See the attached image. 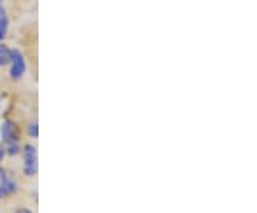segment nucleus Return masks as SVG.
<instances>
[{
    "mask_svg": "<svg viewBox=\"0 0 257 213\" xmlns=\"http://www.w3.org/2000/svg\"><path fill=\"white\" fill-rule=\"evenodd\" d=\"M4 153H6V149L0 145V162L3 160V158H4Z\"/></svg>",
    "mask_w": 257,
    "mask_h": 213,
    "instance_id": "9",
    "label": "nucleus"
},
{
    "mask_svg": "<svg viewBox=\"0 0 257 213\" xmlns=\"http://www.w3.org/2000/svg\"><path fill=\"white\" fill-rule=\"evenodd\" d=\"M0 103H1V96H0Z\"/></svg>",
    "mask_w": 257,
    "mask_h": 213,
    "instance_id": "12",
    "label": "nucleus"
},
{
    "mask_svg": "<svg viewBox=\"0 0 257 213\" xmlns=\"http://www.w3.org/2000/svg\"><path fill=\"white\" fill-rule=\"evenodd\" d=\"M37 126H39L37 122H32L30 126H29V135H30L32 138H37V135H39V128H37Z\"/></svg>",
    "mask_w": 257,
    "mask_h": 213,
    "instance_id": "7",
    "label": "nucleus"
},
{
    "mask_svg": "<svg viewBox=\"0 0 257 213\" xmlns=\"http://www.w3.org/2000/svg\"><path fill=\"white\" fill-rule=\"evenodd\" d=\"M11 50L6 44H0V66H6L10 62Z\"/></svg>",
    "mask_w": 257,
    "mask_h": 213,
    "instance_id": "6",
    "label": "nucleus"
},
{
    "mask_svg": "<svg viewBox=\"0 0 257 213\" xmlns=\"http://www.w3.org/2000/svg\"><path fill=\"white\" fill-rule=\"evenodd\" d=\"M23 153H24V166H23L24 175L34 176L37 173V153H36V148L33 145H26L23 148Z\"/></svg>",
    "mask_w": 257,
    "mask_h": 213,
    "instance_id": "1",
    "label": "nucleus"
},
{
    "mask_svg": "<svg viewBox=\"0 0 257 213\" xmlns=\"http://www.w3.org/2000/svg\"><path fill=\"white\" fill-rule=\"evenodd\" d=\"M20 152V148H19V143H10L9 148H7V153L13 156V155H17Z\"/></svg>",
    "mask_w": 257,
    "mask_h": 213,
    "instance_id": "8",
    "label": "nucleus"
},
{
    "mask_svg": "<svg viewBox=\"0 0 257 213\" xmlns=\"http://www.w3.org/2000/svg\"><path fill=\"white\" fill-rule=\"evenodd\" d=\"M10 62V76L13 79H20L23 73H24V70H26V62H24V57H23L20 50H17V49L11 50Z\"/></svg>",
    "mask_w": 257,
    "mask_h": 213,
    "instance_id": "3",
    "label": "nucleus"
},
{
    "mask_svg": "<svg viewBox=\"0 0 257 213\" xmlns=\"http://www.w3.org/2000/svg\"><path fill=\"white\" fill-rule=\"evenodd\" d=\"M0 188L4 195H11V193L17 192V189H19L16 179L11 175H9L7 171H4L1 168H0Z\"/></svg>",
    "mask_w": 257,
    "mask_h": 213,
    "instance_id": "4",
    "label": "nucleus"
},
{
    "mask_svg": "<svg viewBox=\"0 0 257 213\" xmlns=\"http://www.w3.org/2000/svg\"><path fill=\"white\" fill-rule=\"evenodd\" d=\"M3 195H4V193H3V191H1V188H0V199L3 198Z\"/></svg>",
    "mask_w": 257,
    "mask_h": 213,
    "instance_id": "11",
    "label": "nucleus"
},
{
    "mask_svg": "<svg viewBox=\"0 0 257 213\" xmlns=\"http://www.w3.org/2000/svg\"><path fill=\"white\" fill-rule=\"evenodd\" d=\"M14 213H33L32 211H29V209H20V211H17V212Z\"/></svg>",
    "mask_w": 257,
    "mask_h": 213,
    "instance_id": "10",
    "label": "nucleus"
},
{
    "mask_svg": "<svg viewBox=\"0 0 257 213\" xmlns=\"http://www.w3.org/2000/svg\"><path fill=\"white\" fill-rule=\"evenodd\" d=\"M0 133H1L3 142H6L7 145H10V143H17L19 139H20L19 128H17L16 123L11 122V120H4V122L1 123Z\"/></svg>",
    "mask_w": 257,
    "mask_h": 213,
    "instance_id": "2",
    "label": "nucleus"
},
{
    "mask_svg": "<svg viewBox=\"0 0 257 213\" xmlns=\"http://www.w3.org/2000/svg\"><path fill=\"white\" fill-rule=\"evenodd\" d=\"M7 27H9V19H7L6 10H4L3 6L0 4V40L4 39V36H6V33H7Z\"/></svg>",
    "mask_w": 257,
    "mask_h": 213,
    "instance_id": "5",
    "label": "nucleus"
}]
</instances>
